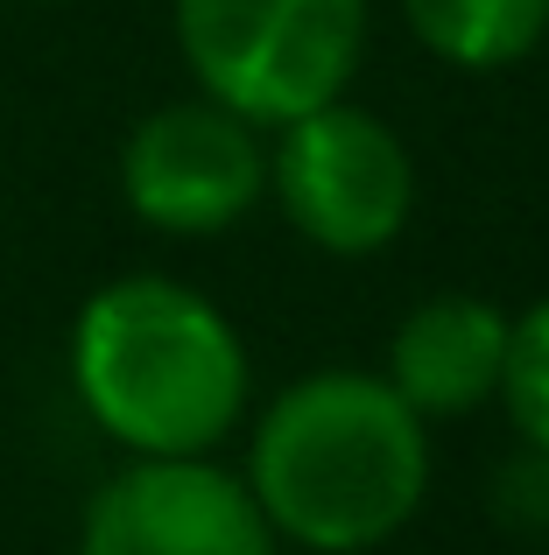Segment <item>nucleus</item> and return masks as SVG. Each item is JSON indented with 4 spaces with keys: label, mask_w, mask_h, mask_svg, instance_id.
<instances>
[{
    "label": "nucleus",
    "mask_w": 549,
    "mask_h": 555,
    "mask_svg": "<svg viewBox=\"0 0 549 555\" xmlns=\"http://www.w3.org/2000/svg\"><path fill=\"white\" fill-rule=\"evenodd\" d=\"M247 492L289 548H387L430 500V422L367 366L289 379L247 436Z\"/></svg>",
    "instance_id": "obj_1"
},
{
    "label": "nucleus",
    "mask_w": 549,
    "mask_h": 555,
    "mask_svg": "<svg viewBox=\"0 0 549 555\" xmlns=\"http://www.w3.org/2000/svg\"><path fill=\"white\" fill-rule=\"evenodd\" d=\"M71 387L127 457H212L247 422L254 359L191 282L120 274L71 324Z\"/></svg>",
    "instance_id": "obj_2"
},
{
    "label": "nucleus",
    "mask_w": 549,
    "mask_h": 555,
    "mask_svg": "<svg viewBox=\"0 0 549 555\" xmlns=\"http://www.w3.org/2000/svg\"><path fill=\"white\" fill-rule=\"evenodd\" d=\"M197 92L254 127L345 99L367 64L373 0H169Z\"/></svg>",
    "instance_id": "obj_3"
},
{
    "label": "nucleus",
    "mask_w": 549,
    "mask_h": 555,
    "mask_svg": "<svg viewBox=\"0 0 549 555\" xmlns=\"http://www.w3.org/2000/svg\"><path fill=\"white\" fill-rule=\"evenodd\" d=\"M268 197L282 204L289 232L331 260H367L395 246L416 218V155L381 113L353 99L296 113L274 127Z\"/></svg>",
    "instance_id": "obj_4"
},
{
    "label": "nucleus",
    "mask_w": 549,
    "mask_h": 555,
    "mask_svg": "<svg viewBox=\"0 0 549 555\" xmlns=\"http://www.w3.org/2000/svg\"><path fill=\"white\" fill-rule=\"evenodd\" d=\"M120 197L149 232L212 240L268 197V141L219 99H169L120 141Z\"/></svg>",
    "instance_id": "obj_5"
},
{
    "label": "nucleus",
    "mask_w": 549,
    "mask_h": 555,
    "mask_svg": "<svg viewBox=\"0 0 549 555\" xmlns=\"http://www.w3.org/2000/svg\"><path fill=\"white\" fill-rule=\"evenodd\" d=\"M78 555H282V534L226 464L127 457L85 500Z\"/></svg>",
    "instance_id": "obj_6"
},
{
    "label": "nucleus",
    "mask_w": 549,
    "mask_h": 555,
    "mask_svg": "<svg viewBox=\"0 0 549 555\" xmlns=\"http://www.w3.org/2000/svg\"><path fill=\"white\" fill-rule=\"evenodd\" d=\"M508 359V310L486 296H423L387 338V387L423 422H451L494 401Z\"/></svg>",
    "instance_id": "obj_7"
},
{
    "label": "nucleus",
    "mask_w": 549,
    "mask_h": 555,
    "mask_svg": "<svg viewBox=\"0 0 549 555\" xmlns=\"http://www.w3.org/2000/svg\"><path fill=\"white\" fill-rule=\"evenodd\" d=\"M401 22L451 70H514L542 50L549 0H401Z\"/></svg>",
    "instance_id": "obj_8"
},
{
    "label": "nucleus",
    "mask_w": 549,
    "mask_h": 555,
    "mask_svg": "<svg viewBox=\"0 0 549 555\" xmlns=\"http://www.w3.org/2000/svg\"><path fill=\"white\" fill-rule=\"evenodd\" d=\"M494 401L528 450H549V296L508 317V359H500Z\"/></svg>",
    "instance_id": "obj_9"
},
{
    "label": "nucleus",
    "mask_w": 549,
    "mask_h": 555,
    "mask_svg": "<svg viewBox=\"0 0 549 555\" xmlns=\"http://www.w3.org/2000/svg\"><path fill=\"white\" fill-rule=\"evenodd\" d=\"M500 514L514 520V528H528V520H549V450H528L500 472Z\"/></svg>",
    "instance_id": "obj_10"
}]
</instances>
